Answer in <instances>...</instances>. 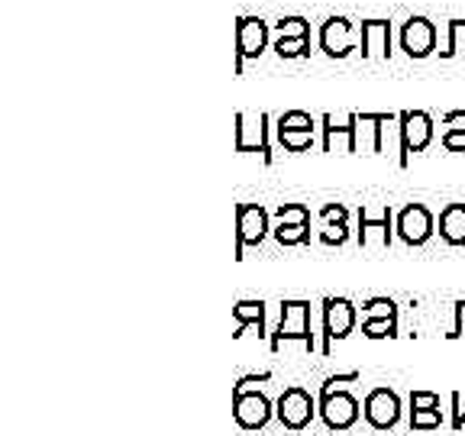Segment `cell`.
<instances>
[{
    "label": "cell",
    "mask_w": 465,
    "mask_h": 436,
    "mask_svg": "<svg viewBox=\"0 0 465 436\" xmlns=\"http://www.w3.org/2000/svg\"><path fill=\"white\" fill-rule=\"evenodd\" d=\"M291 340L304 342L307 352H320L311 330V301H282V317H278L275 333L269 336V349L278 352Z\"/></svg>",
    "instance_id": "obj_1"
},
{
    "label": "cell",
    "mask_w": 465,
    "mask_h": 436,
    "mask_svg": "<svg viewBox=\"0 0 465 436\" xmlns=\"http://www.w3.org/2000/svg\"><path fill=\"white\" fill-rule=\"evenodd\" d=\"M356 304L349 298H327L323 301V342H320V356H330L333 340H346L356 327Z\"/></svg>",
    "instance_id": "obj_2"
},
{
    "label": "cell",
    "mask_w": 465,
    "mask_h": 436,
    "mask_svg": "<svg viewBox=\"0 0 465 436\" xmlns=\"http://www.w3.org/2000/svg\"><path fill=\"white\" fill-rule=\"evenodd\" d=\"M269 114L249 116L236 114V153H262L265 165H272V143H269Z\"/></svg>",
    "instance_id": "obj_3"
},
{
    "label": "cell",
    "mask_w": 465,
    "mask_h": 436,
    "mask_svg": "<svg viewBox=\"0 0 465 436\" xmlns=\"http://www.w3.org/2000/svg\"><path fill=\"white\" fill-rule=\"evenodd\" d=\"M269 233V213L262 203H240L236 207V259H242V249L259 246Z\"/></svg>",
    "instance_id": "obj_4"
},
{
    "label": "cell",
    "mask_w": 465,
    "mask_h": 436,
    "mask_svg": "<svg viewBox=\"0 0 465 436\" xmlns=\"http://www.w3.org/2000/svg\"><path fill=\"white\" fill-rule=\"evenodd\" d=\"M269 45V23L262 16H242L236 23V74H242L246 58H259Z\"/></svg>",
    "instance_id": "obj_5"
},
{
    "label": "cell",
    "mask_w": 465,
    "mask_h": 436,
    "mask_svg": "<svg viewBox=\"0 0 465 436\" xmlns=\"http://www.w3.org/2000/svg\"><path fill=\"white\" fill-rule=\"evenodd\" d=\"M313 394L304 391V388H284V394L278 398V407H275V417L282 421V427L288 430H304L307 423L313 421Z\"/></svg>",
    "instance_id": "obj_6"
},
{
    "label": "cell",
    "mask_w": 465,
    "mask_h": 436,
    "mask_svg": "<svg viewBox=\"0 0 465 436\" xmlns=\"http://www.w3.org/2000/svg\"><path fill=\"white\" fill-rule=\"evenodd\" d=\"M232 417L242 430H262L275 417V411H272V401L262 391H240L232 394Z\"/></svg>",
    "instance_id": "obj_7"
},
{
    "label": "cell",
    "mask_w": 465,
    "mask_h": 436,
    "mask_svg": "<svg viewBox=\"0 0 465 436\" xmlns=\"http://www.w3.org/2000/svg\"><path fill=\"white\" fill-rule=\"evenodd\" d=\"M362 414L375 430H394L401 421V398L391 388H375V391H369V398H365Z\"/></svg>",
    "instance_id": "obj_8"
},
{
    "label": "cell",
    "mask_w": 465,
    "mask_h": 436,
    "mask_svg": "<svg viewBox=\"0 0 465 436\" xmlns=\"http://www.w3.org/2000/svg\"><path fill=\"white\" fill-rule=\"evenodd\" d=\"M320 417L330 430H349L359 421V401L342 388L333 394H320Z\"/></svg>",
    "instance_id": "obj_9"
},
{
    "label": "cell",
    "mask_w": 465,
    "mask_h": 436,
    "mask_svg": "<svg viewBox=\"0 0 465 436\" xmlns=\"http://www.w3.org/2000/svg\"><path fill=\"white\" fill-rule=\"evenodd\" d=\"M401 116V133H404V165H411V153H423L433 143V120L423 110H404Z\"/></svg>",
    "instance_id": "obj_10"
},
{
    "label": "cell",
    "mask_w": 465,
    "mask_h": 436,
    "mask_svg": "<svg viewBox=\"0 0 465 436\" xmlns=\"http://www.w3.org/2000/svg\"><path fill=\"white\" fill-rule=\"evenodd\" d=\"M398 236L407 246H423L433 236V213L423 203H407L404 211L398 213Z\"/></svg>",
    "instance_id": "obj_11"
},
{
    "label": "cell",
    "mask_w": 465,
    "mask_h": 436,
    "mask_svg": "<svg viewBox=\"0 0 465 436\" xmlns=\"http://www.w3.org/2000/svg\"><path fill=\"white\" fill-rule=\"evenodd\" d=\"M320 49L327 52L330 58H346L349 52L356 49V26L346 16H330L320 26Z\"/></svg>",
    "instance_id": "obj_12"
},
{
    "label": "cell",
    "mask_w": 465,
    "mask_h": 436,
    "mask_svg": "<svg viewBox=\"0 0 465 436\" xmlns=\"http://www.w3.org/2000/svg\"><path fill=\"white\" fill-rule=\"evenodd\" d=\"M356 120L359 114H346L342 120L336 116H323L320 124H323V149L327 153H340V155H352L359 153L356 149Z\"/></svg>",
    "instance_id": "obj_13"
},
{
    "label": "cell",
    "mask_w": 465,
    "mask_h": 436,
    "mask_svg": "<svg viewBox=\"0 0 465 436\" xmlns=\"http://www.w3.org/2000/svg\"><path fill=\"white\" fill-rule=\"evenodd\" d=\"M359 246H391V207L359 211Z\"/></svg>",
    "instance_id": "obj_14"
},
{
    "label": "cell",
    "mask_w": 465,
    "mask_h": 436,
    "mask_svg": "<svg viewBox=\"0 0 465 436\" xmlns=\"http://www.w3.org/2000/svg\"><path fill=\"white\" fill-rule=\"evenodd\" d=\"M401 49L411 58H427L436 49V26L427 16H411L401 26Z\"/></svg>",
    "instance_id": "obj_15"
},
{
    "label": "cell",
    "mask_w": 465,
    "mask_h": 436,
    "mask_svg": "<svg viewBox=\"0 0 465 436\" xmlns=\"http://www.w3.org/2000/svg\"><path fill=\"white\" fill-rule=\"evenodd\" d=\"M365 58H391V23L388 20H365L359 29Z\"/></svg>",
    "instance_id": "obj_16"
},
{
    "label": "cell",
    "mask_w": 465,
    "mask_h": 436,
    "mask_svg": "<svg viewBox=\"0 0 465 436\" xmlns=\"http://www.w3.org/2000/svg\"><path fill=\"white\" fill-rule=\"evenodd\" d=\"M356 149L362 155L381 153V114H359V120H356Z\"/></svg>",
    "instance_id": "obj_17"
},
{
    "label": "cell",
    "mask_w": 465,
    "mask_h": 436,
    "mask_svg": "<svg viewBox=\"0 0 465 436\" xmlns=\"http://www.w3.org/2000/svg\"><path fill=\"white\" fill-rule=\"evenodd\" d=\"M232 320H236V333H232V340L246 336V327H255L259 336H265V304H262V301H236Z\"/></svg>",
    "instance_id": "obj_18"
},
{
    "label": "cell",
    "mask_w": 465,
    "mask_h": 436,
    "mask_svg": "<svg viewBox=\"0 0 465 436\" xmlns=\"http://www.w3.org/2000/svg\"><path fill=\"white\" fill-rule=\"evenodd\" d=\"M440 236L450 246H465V203H446L440 211Z\"/></svg>",
    "instance_id": "obj_19"
},
{
    "label": "cell",
    "mask_w": 465,
    "mask_h": 436,
    "mask_svg": "<svg viewBox=\"0 0 465 436\" xmlns=\"http://www.w3.org/2000/svg\"><path fill=\"white\" fill-rule=\"evenodd\" d=\"M381 153L398 155V165H404V133H401V116L381 114Z\"/></svg>",
    "instance_id": "obj_20"
},
{
    "label": "cell",
    "mask_w": 465,
    "mask_h": 436,
    "mask_svg": "<svg viewBox=\"0 0 465 436\" xmlns=\"http://www.w3.org/2000/svg\"><path fill=\"white\" fill-rule=\"evenodd\" d=\"M275 36L278 39H311V23L304 16H282L275 23Z\"/></svg>",
    "instance_id": "obj_21"
},
{
    "label": "cell",
    "mask_w": 465,
    "mask_h": 436,
    "mask_svg": "<svg viewBox=\"0 0 465 436\" xmlns=\"http://www.w3.org/2000/svg\"><path fill=\"white\" fill-rule=\"evenodd\" d=\"M362 333L369 336V340H391V336H398V317L362 320Z\"/></svg>",
    "instance_id": "obj_22"
},
{
    "label": "cell",
    "mask_w": 465,
    "mask_h": 436,
    "mask_svg": "<svg viewBox=\"0 0 465 436\" xmlns=\"http://www.w3.org/2000/svg\"><path fill=\"white\" fill-rule=\"evenodd\" d=\"M275 240L282 246H301V243L311 240V223H278Z\"/></svg>",
    "instance_id": "obj_23"
},
{
    "label": "cell",
    "mask_w": 465,
    "mask_h": 436,
    "mask_svg": "<svg viewBox=\"0 0 465 436\" xmlns=\"http://www.w3.org/2000/svg\"><path fill=\"white\" fill-rule=\"evenodd\" d=\"M278 143L288 149V153H307L313 145V130H275Z\"/></svg>",
    "instance_id": "obj_24"
},
{
    "label": "cell",
    "mask_w": 465,
    "mask_h": 436,
    "mask_svg": "<svg viewBox=\"0 0 465 436\" xmlns=\"http://www.w3.org/2000/svg\"><path fill=\"white\" fill-rule=\"evenodd\" d=\"M275 130H317V124L307 110H288V114L278 116Z\"/></svg>",
    "instance_id": "obj_25"
},
{
    "label": "cell",
    "mask_w": 465,
    "mask_h": 436,
    "mask_svg": "<svg viewBox=\"0 0 465 436\" xmlns=\"http://www.w3.org/2000/svg\"><path fill=\"white\" fill-rule=\"evenodd\" d=\"M459 52H465V20H450V39L440 49V58H452Z\"/></svg>",
    "instance_id": "obj_26"
},
{
    "label": "cell",
    "mask_w": 465,
    "mask_h": 436,
    "mask_svg": "<svg viewBox=\"0 0 465 436\" xmlns=\"http://www.w3.org/2000/svg\"><path fill=\"white\" fill-rule=\"evenodd\" d=\"M278 58H304L311 55V39H275Z\"/></svg>",
    "instance_id": "obj_27"
},
{
    "label": "cell",
    "mask_w": 465,
    "mask_h": 436,
    "mask_svg": "<svg viewBox=\"0 0 465 436\" xmlns=\"http://www.w3.org/2000/svg\"><path fill=\"white\" fill-rule=\"evenodd\" d=\"M362 317L371 320V317H398V304L391 298H371L362 304Z\"/></svg>",
    "instance_id": "obj_28"
},
{
    "label": "cell",
    "mask_w": 465,
    "mask_h": 436,
    "mask_svg": "<svg viewBox=\"0 0 465 436\" xmlns=\"http://www.w3.org/2000/svg\"><path fill=\"white\" fill-rule=\"evenodd\" d=\"M443 427V411H411V430H436Z\"/></svg>",
    "instance_id": "obj_29"
},
{
    "label": "cell",
    "mask_w": 465,
    "mask_h": 436,
    "mask_svg": "<svg viewBox=\"0 0 465 436\" xmlns=\"http://www.w3.org/2000/svg\"><path fill=\"white\" fill-rule=\"evenodd\" d=\"M278 223H311V211L304 203H282L278 207Z\"/></svg>",
    "instance_id": "obj_30"
},
{
    "label": "cell",
    "mask_w": 465,
    "mask_h": 436,
    "mask_svg": "<svg viewBox=\"0 0 465 436\" xmlns=\"http://www.w3.org/2000/svg\"><path fill=\"white\" fill-rule=\"evenodd\" d=\"M349 240V223H327L320 230V243L323 246H342Z\"/></svg>",
    "instance_id": "obj_31"
},
{
    "label": "cell",
    "mask_w": 465,
    "mask_h": 436,
    "mask_svg": "<svg viewBox=\"0 0 465 436\" xmlns=\"http://www.w3.org/2000/svg\"><path fill=\"white\" fill-rule=\"evenodd\" d=\"M356 382H362V375H359V372H346V375H330L327 382H323V388H320V394H333V391H340L342 385H356Z\"/></svg>",
    "instance_id": "obj_32"
},
{
    "label": "cell",
    "mask_w": 465,
    "mask_h": 436,
    "mask_svg": "<svg viewBox=\"0 0 465 436\" xmlns=\"http://www.w3.org/2000/svg\"><path fill=\"white\" fill-rule=\"evenodd\" d=\"M320 223H349V211L342 203H327L323 211H320Z\"/></svg>",
    "instance_id": "obj_33"
},
{
    "label": "cell",
    "mask_w": 465,
    "mask_h": 436,
    "mask_svg": "<svg viewBox=\"0 0 465 436\" xmlns=\"http://www.w3.org/2000/svg\"><path fill=\"white\" fill-rule=\"evenodd\" d=\"M436 407H440V394H433V391L411 394V411H436Z\"/></svg>",
    "instance_id": "obj_34"
},
{
    "label": "cell",
    "mask_w": 465,
    "mask_h": 436,
    "mask_svg": "<svg viewBox=\"0 0 465 436\" xmlns=\"http://www.w3.org/2000/svg\"><path fill=\"white\" fill-rule=\"evenodd\" d=\"M443 133H465V110H452L443 116Z\"/></svg>",
    "instance_id": "obj_35"
},
{
    "label": "cell",
    "mask_w": 465,
    "mask_h": 436,
    "mask_svg": "<svg viewBox=\"0 0 465 436\" xmlns=\"http://www.w3.org/2000/svg\"><path fill=\"white\" fill-rule=\"evenodd\" d=\"M452 430H462L465 427V398L462 394H452V421H450Z\"/></svg>",
    "instance_id": "obj_36"
},
{
    "label": "cell",
    "mask_w": 465,
    "mask_h": 436,
    "mask_svg": "<svg viewBox=\"0 0 465 436\" xmlns=\"http://www.w3.org/2000/svg\"><path fill=\"white\" fill-rule=\"evenodd\" d=\"M259 382H272V372H259V375H242L236 385H232V394L249 391V385H259Z\"/></svg>",
    "instance_id": "obj_37"
},
{
    "label": "cell",
    "mask_w": 465,
    "mask_h": 436,
    "mask_svg": "<svg viewBox=\"0 0 465 436\" xmlns=\"http://www.w3.org/2000/svg\"><path fill=\"white\" fill-rule=\"evenodd\" d=\"M450 340L465 336V301H456V323H452V333H446Z\"/></svg>",
    "instance_id": "obj_38"
},
{
    "label": "cell",
    "mask_w": 465,
    "mask_h": 436,
    "mask_svg": "<svg viewBox=\"0 0 465 436\" xmlns=\"http://www.w3.org/2000/svg\"><path fill=\"white\" fill-rule=\"evenodd\" d=\"M443 149H450V153H465V133H443Z\"/></svg>",
    "instance_id": "obj_39"
}]
</instances>
